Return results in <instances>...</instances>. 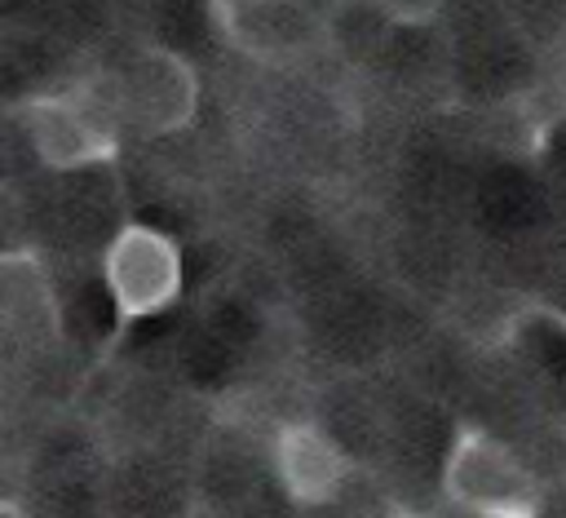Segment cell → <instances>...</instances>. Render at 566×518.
<instances>
[{"label":"cell","instance_id":"obj_1","mask_svg":"<svg viewBox=\"0 0 566 518\" xmlns=\"http://www.w3.org/2000/svg\"><path fill=\"white\" fill-rule=\"evenodd\" d=\"M9 115L49 168L71 173V168L111 164L119 155L124 111H119L115 75H106V80L88 75V80H75L71 89L31 93V97L13 102Z\"/></svg>","mask_w":566,"mask_h":518},{"label":"cell","instance_id":"obj_2","mask_svg":"<svg viewBox=\"0 0 566 518\" xmlns=\"http://www.w3.org/2000/svg\"><path fill=\"white\" fill-rule=\"evenodd\" d=\"M438 483L447 505L464 518H544L539 478L482 425H455Z\"/></svg>","mask_w":566,"mask_h":518},{"label":"cell","instance_id":"obj_3","mask_svg":"<svg viewBox=\"0 0 566 518\" xmlns=\"http://www.w3.org/2000/svg\"><path fill=\"white\" fill-rule=\"evenodd\" d=\"M102 283H106L119 328L164 314L181 297V283H186L177 239L146 221L119 226L102 252Z\"/></svg>","mask_w":566,"mask_h":518},{"label":"cell","instance_id":"obj_4","mask_svg":"<svg viewBox=\"0 0 566 518\" xmlns=\"http://www.w3.org/2000/svg\"><path fill=\"white\" fill-rule=\"evenodd\" d=\"M115 89H119L124 128H133L142 137H172L199 111V80L190 71V62L164 44L137 49L115 71Z\"/></svg>","mask_w":566,"mask_h":518},{"label":"cell","instance_id":"obj_5","mask_svg":"<svg viewBox=\"0 0 566 518\" xmlns=\"http://www.w3.org/2000/svg\"><path fill=\"white\" fill-rule=\"evenodd\" d=\"M208 13L221 40L256 62H292L323 40L305 0H208Z\"/></svg>","mask_w":566,"mask_h":518},{"label":"cell","instance_id":"obj_6","mask_svg":"<svg viewBox=\"0 0 566 518\" xmlns=\"http://www.w3.org/2000/svg\"><path fill=\"white\" fill-rule=\"evenodd\" d=\"M270 469L292 505H332L349 478L345 447L318 421H287L270 443Z\"/></svg>","mask_w":566,"mask_h":518},{"label":"cell","instance_id":"obj_7","mask_svg":"<svg viewBox=\"0 0 566 518\" xmlns=\"http://www.w3.org/2000/svg\"><path fill=\"white\" fill-rule=\"evenodd\" d=\"M0 319L9 336L35 350L62 336V305H57L53 279L31 248H9L0 257Z\"/></svg>","mask_w":566,"mask_h":518},{"label":"cell","instance_id":"obj_8","mask_svg":"<svg viewBox=\"0 0 566 518\" xmlns=\"http://www.w3.org/2000/svg\"><path fill=\"white\" fill-rule=\"evenodd\" d=\"M385 518H429V514H420V509H402V505H398V509H389Z\"/></svg>","mask_w":566,"mask_h":518},{"label":"cell","instance_id":"obj_9","mask_svg":"<svg viewBox=\"0 0 566 518\" xmlns=\"http://www.w3.org/2000/svg\"><path fill=\"white\" fill-rule=\"evenodd\" d=\"M553 323H557V332L566 336V314H553Z\"/></svg>","mask_w":566,"mask_h":518}]
</instances>
